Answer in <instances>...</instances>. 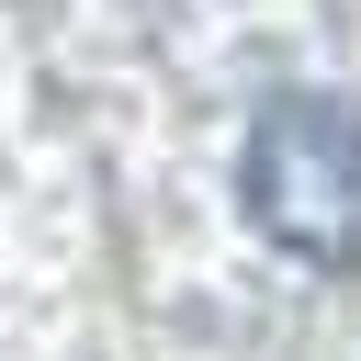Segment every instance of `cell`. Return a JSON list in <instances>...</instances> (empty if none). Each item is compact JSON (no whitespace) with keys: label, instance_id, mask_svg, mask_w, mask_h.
Segmentation results:
<instances>
[{"label":"cell","instance_id":"6da1fadb","mask_svg":"<svg viewBox=\"0 0 361 361\" xmlns=\"http://www.w3.org/2000/svg\"><path fill=\"white\" fill-rule=\"evenodd\" d=\"M237 192H248V226L282 259L350 271L361 259V113L350 102H316V90L259 102L248 158H237Z\"/></svg>","mask_w":361,"mask_h":361}]
</instances>
